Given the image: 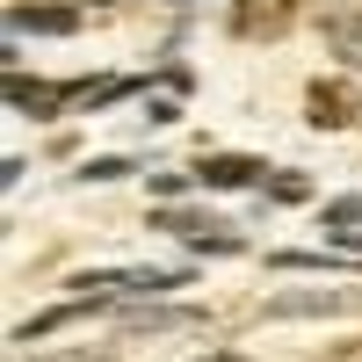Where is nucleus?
<instances>
[{"instance_id":"20e7f679","label":"nucleus","mask_w":362,"mask_h":362,"mask_svg":"<svg viewBox=\"0 0 362 362\" xmlns=\"http://www.w3.org/2000/svg\"><path fill=\"white\" fill-rule=\"evenodd\" d=\"M8 102H15V109H29V116H58L66 102H80V87H44V80L8 73Z\"/></svg>"},{"instance_id":"ddd939ff","label":"nucleus","mask_w":362,"mask_h":362,"mask_svg":"<svg viewBox=\"0 0 362 362\" xmlns=\"http://www.w3.org/2000/svg\"><path fill=\"white\" fill-rule=\"evenodd\" d=\"M174 8H196V0H174Z\"/></svg>"},{"instance_id":"7ed1b4c3","label":"nucleus","mask_w":362,"mask_h":362,"mask_svg":"<svg viewBox=\"0 0 362 362\" xmlns=\"http://www.w3.org/2000/svg\"><path fill=\"white\" fill-rule=\"evenodd\" d=\"M334 312H362V290H283V297H268V319H334Z\"/></svg>"},{"instance_id":"9d476101","label":"nucleus","mask_w":362,"mask_h":362,"mask_svg":"<svg viewBox=\"0 0 362 362\" xmlns=\"http://www.w3.org/2000/svg\"><path fill=\"white\" fill-rule=\"evenodd\" d=\"M326 225H341V232H348V225H362V196H341V203H326Z\"/></svg>"},{"instance_id":"39448f33","label":"nucleus","mask_w":362,"mask_h":362,"mask_svg":"<svg viewBox=\"0 0 362 362\" xmlns=\"http://www.w3.org/2000/svg\"><path fill=\"white\" fill-rule=\"evenodd\" d=\"M326 51H334L348 73H362V8H334L326 15Z\"/></svg>"},{"instance_id":"0eeeda50","label":"nucleus","mask_w":362,"mask_h":362,"mask_svg":"<svg viewBox=\"0 0 362 362\" xmlns=\"http://www.w3.org/2000/svg\"><path fill=\"white\" fill-rule=\"evenodd\" d=\"M261 174H268L261 160H239V153H210L196 181H203V189H254V181H261Z\"/></svg>"},{"instance_id":"6e6552de","label":"nucleus","mask_w":362,"mask_h":362,"mask_svg":"<svg viewBox=\"0 0 362 362\" xmlns=\"http://www.w3.org/2000/svg\"><path fill=\"white\" fill-rule=\"evenodd\" d=\"M29 29H37V37H73L80 8H15L8 15V37H29Z\"/></svg>"},{"instance_id":"f8f14e48","label":"nucleus","mask_w":362,"mask_h":362,"mask_svg":"<svg viewBox=\"0 0 362 362\" xmlns=\"http://www.w3.org/2000/svg\"><path fill=\"white\" fill-rule=\"evenodd\" d=\"M196 362H247V355H196Z\"/></svg>"},{"instance_id":"423d86ee","label":"nucleus","mask_w":362,"mask_h":362,"mask_svg":"<svg viewBox=\"0 0 362 362\" xmlns=\"http://www.w3.org/2000/svg\"><path fill=\"white\" fill-rule=\"evenodd\" d=\"M355 116H362V102L348 95L341 80H319V87H312V124H319V131H341V124H355Z\"/></svg>"},{"instance_id":"f257e3e1","label":"nucleus","mask_w":362,"mask_h":362,"mask_svg":"<svg viewBox=\"0 0 362 362\" xmlns=\"http://www.w3.org/2000/svg\"><path fill=\"white\" fill-rule=\"evenodd\" d=\"M73 290L95 297V305H109V297H160V290H181V268H109V276H80Z\"/></svg>"},{"instance_id":"9b49d317","label":"nucleus","mask_w":362,"mask_h":362,"mask_svg":"<svg viewBox=\"0 0 362 362\" xmlns=\"http://www.w3.org/2000/svg\"><path fill=\"white\" fill-rule=\"evenodd\" d=\"M80 174H87V181H116V174H131V167H124V160H87Z\"/></svg>"},{"instance_id":"f03ea898","label":"nucleus","mask_w":362,"mask_h":362,"mask_svg":"<svg viewBox=\"0 0 362 362\" xmlns=\"http://www.w3.org/2000/svg\"><path fill=\"white\" fill-rule=\"evenodd\" d=\"M153 225L189 239V247H203V254H239V232L225 218H203V210H153Z\"/></svg>"},{"instance_id":"1a4fd4ad","label":"nucleus","mask_w":362,"mask_h":362,"mask_svg":"<svg viewBox=\"0 0 362 362\" xmlns=\"http://www.w3.org/2000/svg\"><path fill=\"white\" fill-rule=\"evenodd\" d=\"M283 22H290V8H239V15H232V29H239V37H261V29L276 37Z\"/></svg>"}]
</instances>
